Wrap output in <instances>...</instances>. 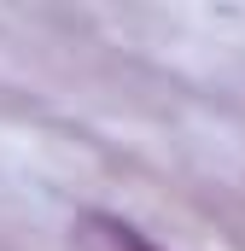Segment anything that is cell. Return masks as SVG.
Instances as JSON below:
<instances>
[{
    "mask_svg": "<svg viewBox=\"0 0 245 251\" xmlns=\"http://www.w3.org/2000/svg\"><path fill=\"white\" fill-rule=\"evenodd\" d=\"M70 240L76 251H158L134 222H122V216H105V210H88V216H76V228H70Z\"/></svg>",
    "mask_w": 245,
    "mask_h": 251,
    "instance_id": "6da1fadb",
    "label": "cell"
}]
</instances>
